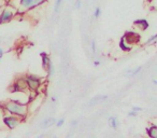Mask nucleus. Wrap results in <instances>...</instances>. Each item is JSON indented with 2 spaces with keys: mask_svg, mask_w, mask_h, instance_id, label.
I'll return each instance as SVG.
<instances>
[{
  "mask_svg": "<svg viewBox=\"0 0 157 138\" xmlns=\"http://www.w3.org/2000/svg\"><path fill=\"white\" fill-rule=\"evenodd\" d=\"M120 48L122 51H124V52H129V51L131 50V46L130 45H127V40L124 38H122L120 41Z\"/></svg>",
  "mask_w": 157,
  "mask_h": 138,
  "instance_id": "11",
  "label": "nucleus"
},
{
  "mask_svg": "<svg viewBox=\"0 0 157 138\" xmlns=\"http://www.w3.org/2000/svg\"><path fill=\"white\" fill-rule=\"evenodd\" d=\"M133 25H135L136 27H138L139 29H141V30H146V29L148 28V22L146 20H144V18H140V20H136L135 22H133Z\"/></svg>",
  "mask_w": 157,
  "mask_h": 138,
  "instance_id": "7",
  "label": "nucleus"
},
{
  "mask_svg": "<svg viewBox=\"0 0 157 138\" xmlns=\"http://www.w3.org/2000/svg\"><path fill=\"white\" fill-rule=\"evenodd\" d=\"M108 123H109V126L112 127L113 129H116L120 125V121H118L117 116H111L109 119H108Z\"/></svg>",
  "mask_w": 157,
  "mask_h": 138,
  "instance_id": "8",
  "label": "nucleus"
},
{
  "mask_svg": "<svg viewBox=\"0 0 157 138\" xmlns=\"http://www.w3.org/2000/svg\"><path fill=\"white\" fill-rule=\"evenodd\" d=\"M61 3H63V0H56V1H55V6H54L55 12L59 11V9H60V7H61Z\"/></svg>",
  "mask_w": 157,
  "mask_h": 138,
  "instance_id": "15",
  "label": "nucleus"
},
{
  "mask_svg": "<svg viewBox=\"0 0 157 138\" xmlns=\"http://www.w3.org/2000/svg\"><path fill=\"white\" fill-rule=\"evenodd\" d=\"M141 69H142V67H138V68H136L135 70H129L128 73H127V75L129 76V77H135L136 75H138V73H140V71H141Z\"/></svg>",
  "mask_w": 157,
  "mask_h": 138,
  "instance_id": "13",
  "label": "nucleus"
},
{
  "mask_svg": "<svg viewBox=\"0 0 157 138\" xmlns=\"http://www.w3.org/2000/svg\"><path fill=\"white\" fill-rule=\"evenodd\" d=\"M2 56H3V50L2 48H0V59L2 58Z\"/></svg>",
  "mask_w": 157,
  "mask_h": 138,
  "instance_id": "23",
  "label": "nucleus"
},
{
  "mask_svg": "<svg viewBox=\"0 0 157 138\" xmlns=\"http://www.w3.org/2000/svg\"><path fill=\"white\" fill-rule=\"evenodd\" d=\"M100 15H101V9L100 8H96V9H95V12H94V18H100Z\"/></svg>",
  "mask_w": 157,
  "mask_h": 138,
  "instance_id": "16",
  "label": "nucleus"
},
{
  "mask_svg": "<svg viewBox=\"0 0 157 138\" xmlns=\"http://www.w3.org/2000/svg\"><path fill=\"white\" fill-rule=\"evenodd\" d=\"M132 110H135V111H141L142 110V108H140V107H132Z\"/></svg>",
  "mask_w": 157,
  "mask_h": 138,
  "instance_id": "22",
  "label": "nucleus"
},
{
  "mask_svg": "<svg viewBox=\"0 0 157 138\" xmlns=\"http://www.w3.org/2000/svg\"><path fill=\"white\" fill-rule=\"evenodd\" d=\"M42 57V67H43L44 70L48 73V77H52L53 75L55 73V69H54V66H53V63L51 61L50 56L45 53H42L41 54Z\"/></svg>",
  "mask_w": 157,
  "mask_h": 138,
  "instance_id": "4",
  "label": "nucleus"
},
{
  "mask_svg": "<svg viewBox=\"0 0 157 138\" xmlns=\"http://www.w3.org/2000/svg\"><path fill=\"white\" fill-rule=\"evenodd\" d=\"M45 0H20V11L24 12L40 6Z\"/></svg>",
  "mask_w": 157,
  "mask_h": 138,
  "instance_id": "3",
  "label": "nucleus"
},
{
  "mask_svg": "<svg viewBox=\"0 0 157 138\" xmlns=\"http://www.w3.org/2000/svg\"><path fill=\"white\" fill-rule=\"evenodd\" d=\"M16 13V9L12 7H6L2 11L0 12V24L8 23L14 18Z\"/></svg>",
  "mask_w": 157,
  "mask_h": 138,
  "instance_id": "2",
  "label": "nucleus"
},
{
  "mask_svg": "<svg viewBox=\"0 0 157 138\" xmlns=\"http://www.w3.org/2000/svg\"><path fill=\"white\" fill-rule=\"evenodd\" d=\"M94 65H95V66H99V65H100V61H96L94 63Z\"/></svg>",
  "mask_w": 157,
  "mask_h": 138,
  "instance_id": "24",
  "label": "nucleus"
},
{
  "mask_svg": "<svg viewBox=\"0 0 157 138\" xmlns=\"http://www.w3.org/2000/svg\"><path fill=\"white\" fill-rule=\"evenodd\" d=\"M138 112L135 111V110H130V111L127 113V116H137Z\"/></svg>",
  "mask_w": 157,
  "mask_h": 138,
  "instance_id": "19",
  "label": "nucleus"
},
{
  "mask_svg": "<svg viewBox=\"0 0 157 138\" xmlns=\"http://www.w3.org/2000/svg\"><path fill=\"white\" fill-rule=\"evenodd\" d=\"M55 123H56V119L48 118L44 121H42V123H41L40 126H41L42 128H48V127H51V126H53V125H55Z\"/></svg>",
  "mask_w": 157,
  "mask_h": 138,
  "instance_id": "9",
  "label": "nucleus"
},
{
  "mask_svg": "<svg viewBox=\"0 0 157 138\" xmlns=\"http://www.w3.org/2000/svg\"><path fill=\"white\" fill-rule=\"evenodd\" d=\"M81 6H82V0H76V1H75V5H74L75 9L76 10L81 9Z\"/></svg>",
  "mask_w": 157,
  "mask_h": 138,
  "instance_id": "18",
  "label": "nucleus"
},
{
  "mask_svg": "<svg viewBox=\"0 0 157 138\" xmlns=\"http://www.w3.org/2000/svg\"><path fill=\"white\" fill-rule=\"evenodd\" d=\"M63 124H65V119L63 118L59 119V120H56V123H55V125H56L57 127H61Z\"/></svg>",
  "mask_w": 157,
  "mask_h": 138,
  "instance_id": "17",
  "label": "nucleus"
},
{
  "mask_svg": "<svg viewBox=\"0 0 157 138\" xmlns=\"http://www.w3.org/2000/svg\"><path fill=\"white\" fill-rule=\"evenodd\" d=\"M146 134L152 138H157V125H151L146 127Z\"/></svg>",
  "mask_w": 157,
  "mask_h": 138,
  "instance_id": "10",
  "label": "nucleus"
},
{
  "mask_svg": "<svg viewBox=\"0 0 157 138\" xmlns=\"http://www.w3.org/2000/svg\"><path fill=\"white\" fill-rule=\"evenodd\" d=\"M153 84H154V85H157V80H154V81H153Z\"/></svg>",
  "mask_w": 157,
  "mask_h": 138,
  "instance_id": "25",
  "label": "nucleus"
},
{
  "mask_svg": "<svg viewBox=\"0 0 157 138\" xmlns=\"http://www.w3.org/2000/svg\"><path fill=\"white\" fill-rule=\"evenodd\" d=\"M3 109L10 114H14L20 118H25L27 116V105L26 104L20 103L16 101H8L3 104Z\"/></svg>",
  "mask_w": 157,
  "mask_h": 138,
  "instance_id": "1",
  "label": "nucleus"
},
{
  "mask_svg": "<svg viewBox=\"0 0 157 138\" xmlns=\"http://www.w3.org/2000/svg\"><path fill=\"white\" fill-rule=\"evenodd\" d=\"M105 99H108V96H107V95H105V96H101V95H98V96L94 97V98H93L92 101H90V106H94L96 103H98V101H105Z\"/></svg>",
  "mask_w": 157,
  "mask_h": 138,
  "instance_id": "12",
  "label": "nucleus"
},
{
  "mask_svg": "<svg viewBox=\"0 0 157 138\" xmlns=\"http://www.w3.org/2000/svg\"><path fill=\"white\" fill-rule=\"evenodd\" d=\"M25 81H26L27 88L30 89L31 91H37L39 89V86L41 85V80L39 77L33 75H29L25 78Z\"/></svg>",
  "mask_w": 157,
  "mask_h": 138,
  "instance_id": "6",
  "label": "nucleus"
},
{
  "mask_svg": "<svg viewBox=\"0 0 157 138\" xmlns=\"http://www.w3.org/2000/svg\"><path fill=\"white\" fill-rule=\"evenodd\" d=\"M70 124H71V126H76V125L78 124V120H73V121H71V123H70Z\"/></svg>",
  "mask_w": 157,
  "mask_h": 138,
  "instance_id": "21",
  "label": "nucleus"
},
{
  "mask_svg": "<svg viewBox=\"0 0 157 138\" xmlns=\"http://www.w3.org/2000/svg\"><path fill=\"white\" fill-rule=\"evenodd\" d=\"M21 119H22V118H20V116L9 113V116H6L5 118H3V123H5L6 126H7L8 128L13 129V128H15V127H17L18 125H20Z\"/></svg>",
  "mask_w": 157,
  "mask_h": 138,
  "instance_id": "5",
  "label": "nucleus"
},
{
  "mask_svg": "<svg viewBox=\"0 0 157 138\" xmlns=\"http://www.w3.org/2000/svg\"><path fill=\"white\" fill-rule=\"evenodd\" d=\"M92 51H93V53H96V41L95 40H93L92 41Z\"/></svg>",
  "mask_w": 157,
  "mask_h": 138,
  "instance_id": "20",
  "label": "nucleus"
},
{
  "mask_svg": "<svg viewBox=\"0 0 157 138\" xmlns=\"http://www.w3.org/2000/svg\"><path fill=\"white\" fill-rule=\"evenodd\" d=\"M57 101L56 97H52V101Z\"/></svg>",
  "mask_w": 157,
  "mask_h": 138,
  "instance_id": "26",
  "label": "nucleus"
},
{
  "mask_svg": "<svg viewBox=\"0 0 157 138\" xmlns=\"http://www.w3.org/2000/svg\"><path fill=\"white\" fill-rule=\"evenodd\" d=\"M156 40H157V34H155V35L151 36V37L146 40L145 44H146V45H148V44H153V43H155V42H156Z\"/></svg>",
  "mask_w": 157,
  "mask_h": 138,
  "instance_id": "14",
  "label": "nucleus"
}]
</instances>
